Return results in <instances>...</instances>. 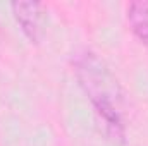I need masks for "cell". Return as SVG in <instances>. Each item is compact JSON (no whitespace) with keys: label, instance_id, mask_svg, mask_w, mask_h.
Returning <instances> with one entry per match:
<instances>
[{"label":"cell","instance_id":"cell-3","mask_svg":"<svg viewBox=\"0 0 148 146\" xmlns=\"http://www.w3.org/2000/svg\"><path fill=\"white\" fill-rule=\"evenodd\" d=\"M126 17L133 35L148 48V0L131 2L126 9Z\"/></svg>","mask_w":148,"mask_h":146},{"label":"cell","instance_id":"cell-1","mask_svg":"<svg viewBox=\"0 0 148 146\" xmlns=\"http://www.w3.org/2000/svg\"><path fill=\"white\" fill-rule=\"evenodd\" d=\"M73 71L95 110L105 139L114 145L126 141V93L110 67L91 50L83 48L73 55Z\"/></svg>","mask_w":148,"mask_h":146},{"label":"cell","instance_id":"cell-2","mask_svg":"<svg viewBox=\"0 0 148 146\" xmlns=\"http://www.w3.org/2000/svg\"><path fill=\"white\" fill-rule=\"evenodd\" d=\"M12 16L29 43H41L47 33V9L40 2H12Z\"/></svg>","mask_w":148,"mask_h":146}]
</instances>
